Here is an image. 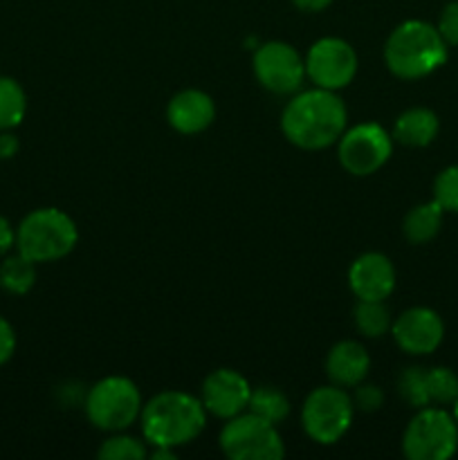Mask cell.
Listing matches in <instances>:
<instances>
[{
	"label": "cell",
	"instance_id": "28",
	"mask_svg": "<svg viewBox=\"0 0 458 460\" xmlns=\"http://www.w3.org/2000/svg\"><path fill=\"white\" fill-rule=\"evenodd\" d=\"M436 30L440 31V36H443V40L449 48H452V45H458V0L445 4L443 12H440Z\"/></svg>",
	"mask_w": 458,
	"mask_h": 460
},
{
	"label": "cell",
	"instance_id": "12",
	"mask_svg": "<svg viewBox=\"0 0 458 460\" xmlns=\"http://www.w3.org/2000/svg\"><path fill=\"white\" fill-rule=\"evenodd\" d=\"M395 344L409 355H429L443 344L445 323L436 310L416 305L409 308L391 323Z\"/></svg>",
	"mask_w": 458,
	"mask_h": 460
},
{
	"label": "cell",
	"instance_id": "21",
	"mask_svg": "<svg viewBox=\"0 0 458 460\" xmlns=\"http://www.w3.org/2000/svg\"><path fill=\"white\" fill-rule=\"evenodd\" d=\"M247 411L272 422V425H278L290 413V400L277 386H259V389H251Z\"/></svg>",
	"mask_w": 458,
	"mask_h": 460
},
{
	"label": "cell",
	"instance_id": "7",
	"mask_svg": "<svg viewBox=\"0 0 458 460\" xmlns=\"http://www.w3.org/2000/svg\"><path fill=\"white\" fill-rule=\"evenodd\" d=\"M402 452L409 460H447L458 452V425L440 407H422L407 425Z\"/></svg>",
	"mask_w": 458,
	"mask_h": 460
},
{
	"label": "cell",
	"instance_id": "4",
	"mask_svg": "<svg viewBox=\"0 0 458 460\" xmlns=\"http://www.w3.org/2000/svg\"><path fill=\"white\" fill-rule=\"evenodd\" d=\"M79 241V229L66 211L40 207L30 211L16 227V250L34 263H52L70 254Z\"/></svg>",
	"mask_w": 458,
	"mask_h": 460
},
{
	"label": "cell",
	"instance_id": "14",
	"mask_svg": "<svg viewBox=\"0 0 458 460\" xmlns=\"http://www.w3.org/2000/svg\"><path fill=\"white\" fill-rule=\"evenodd\" d=\"M348 288L357 299L384 301L395 290V268L389 256L366 252L348 268Z\"/></svg>",
	"mask_w": 458,
	"mask_h": 460
},
{
	"label": "cell",
	"instance_id": "19",
	"mask_svg": "<svg viewBox=\"0 0 458 460\" xmlns=\"http://www.w3.org/2000/svg\"><path fill=\"white\" fill-rule=\"evenodd\" d=\"M355 328L362 332L364 337L371 340H380L391 331V310L382 299H357V305L353 310Z\"/></svg>",
	"mask_w": 458,
	"mask_h": 460
},
{
	"label": "cell",
	"instance_id": "26",
	"mask_svg": "<svg viewBox=\"0 0 458 460\" xmlns=\"http://www.w3.org/2000/svg\"><path fill=\"white\" fill-rule=\"evenodd\" d=\"M434 200L445 211L458 214V164L440 171L434 180Z\"/></svg>",
	"mask_w": 458,
	"mask_h": 460
},
{
	"label": "cell",
	"instance_id": "10",
	"mask_svg": "<svg viewBox=\"0 0 458 460\" xmlns=\"http://www.w3.org/2000/svg\"><path fill=\"white\" fill-rule=\"evenodd\" d=\"M359 58L353 45L337 36H323L305 54V76L317 88L339 93L357 75Z\"/></svg>",
	"mask_w": 458,
	"mask_h": 460
},
{
	"label": "cell",
	"instance_id": "1",
	"mask_svg": "<svg viewBox=\"0 0 458 460\" xmlns=\"http://www.w3.org/2000/svg\"><path fill=\"white\" fill-rule=\"evenodd\" d=\"M346 106L332 90L314 85L295 93L281 115V130L290 144L304 151H321L332 146L346 130Z\"/></svg>",
	"mask_w": 458,
	"mask_h": 460
},
{
	"label": "cell",
	"instance_id": "29",
	"mask_svg": "<svg viewBox=\"0 0 458 460\" xmlns=\"http://www.w3.org/2000/svg\"><path fill=\"white\" fill-rule=\"evenodd\" d=\"M16 353V331L4 317H0V367L7 364Z\"/></svg>",
	"mask_w": 458,
	"mask_h": 460
},
{
	"label": "cell",
	"instance_id": "8",
	"mask_svg": "<svg viewBox=\"0 0 458 460\" xmlns=\"http://www.w3.org/2000/svg\"><path fill=\"white\" fill-rule=\"evenodd\" d=\"M218 443L225 456L232 460H278L286 456V445L277 425L250 411L229 418Z\"/></svg>",
	"mask_w": 458,
	"mask_h": 460
},
{
	"label": "cell",
	"instance_id": "31",
	"mask_svg": "<svg viewBox=\"0 0 458 460\" xmlns=\"http://www.w3.org/2000/svg\"><path fill=\"white\" fill-rule=\"evenodd\" d=\"M18 148L21 144H18L16 135H12L9 130H0V160H12Z\"/></svg>",
	"mask_w": 458,
	"mask_h": 460
},
{
	"label": "cell",
	"instance_id": "3",
	"mask_svg": "<svg viewBox=\"0 0 458 460\" xmlns=\"http://www.w3.org/2000/svg\"><path fill=\"white\" fill-rule=\"evenodd\" d=\"M449 45L436 25L425 21H404L384 43V63L398 79H422L445 66Z\"/></svg>",
	"mask_w": 458,
	"mask_h": 460
},
{
	"label": "cell",
	"instance_id": "32",
	"mask_svg": "<svg viewBox=\"0 0 458 460\" xmlns=\"http://www.w3.org/2000/svg\"><path fill=\"white\" fill-rule=\"evenodd\" d=\"M301 12H323L326 7H330L332 0H292Z\"/></svg>",
	"mask_w": 458,
	"mask_h": 460
},
{
	"label": "cell",
	"instance_id": "5",
	"mask_svg": "<svg viewBox=\"0 0 458 460\" xmlns=\"http://www.w3.org/2000/svg\"><path fill=\"white\" fill-rule=\"evenodd\" d=\"M142 394L128 377L110 376L99 380L85 395V416L97 429L126 431L142 416Z\"/></svg>",
	"mask_w": 458,
	"mask_h": 460
},
{
	"label": "cell",
	"instance_id": "15",
	"mask_svg": "<svg viewBox=\"0 0 458 460\" xmlns=\"http://www.w3.org/2000/svg\"><path fill=\"white\" fill-rule=\"evenodd\" d=\"M166 119H169L171 128L182 135L205 133L216 119V103L202 90H180L166 106Z\"/></svg>",
	"mask_w": 458,
	"mask_h": 460
},
{
	"label": "cell",
	"instance_id": "18",
	"mask_svg": "<svg viewBox=\"0 0 458 460\" xmlns=\"http://www.w3.org/2000/svg\"><path fill=\"white\" fill-rule=\"evenodd\" d=\"M445 209L436 200L420 202L413 207L402 220V234L409 243L413 245H425V243L434 241L438 236L440 227H443Z\"/></svg>",
	"mask_w": 458,
	"mask_h": 460
},
{
	"label": "cell",
	"instance_id": "20",
	"mask_svg": "<svg viewBox=\"0 0 458 460\" xmlns=\"http://www.w3.org/2000/svg\"><path fill=\"white\" fill-rule=\"evenodd\" d=\"M36 283V263L21 252L0 263V288L9 295H27Z\"/></svg>",
	"mask_w": 458,
	"mask_h": 460
},
{
	"label": "cell",
	"instance_id": "30",
	"mask_svg": "<svg viewBox=\"0 0 458 460\" xmlns=\"http://www.w3.org/2000/svg\"><path fill=\"white\" fill-rule=\"evenodd\" d=\"M13 245H16V229L4 216H0V256L7 254Z\"/></svg>",
	"mask_w": 458,
	"mask_h": 460
},
{
	"label": "cell",
	"instance_id": "17",
	"mask_svg": "<svg viewBox=\"0 0 458 460\" xmlns=\"http://www.w3.org/2000/svg\"><path fill=\"white\" fill-rule=\"evenodd\" d=\"M440 119L431 108L416 106L404 111L395 119L393 139L409 148H425L438 137Z\"/></svg>",
	"mask_w": 458,
	"mask_h": 460
},
{
	"label": "cell",
	"instance_id": "6",
	"mask_svg": "<svg viewBox=\"0 0 458 460\" xmlns=\"http://www.w3.org/2000/svg\"><path fill=\"white\" fill-rule=\"evenodd\" d=\"M353 398L344 386H319L310 391L301 409V425L310 440L319 445H335L353 425Z\"/></svg>",
	"mask_w": 458,
	"mask_h": 460
},
{
	"label": "cell",
	"instance_id": "25",
	"mask_svg": "<svg viewBox=\"0 0 458 460\" xmlns=\"http://www.w3.org/2000/svg\"><path fill=\"white\" fill-rule=\"evenodd\" d=\"M398 394L413 409L431 407L429 395H427V368L409 367L398 377Z\"/></svg>",
	"mask_w": 458,
	"mask_h": 460
},
{
	"label": "cell",
	"instance_id": "11",
	"mask_svg": "<svg viewBox=\"0 0 458 460\" xmlns=\"http://www.w3.org/2000/svg\"><path fill=\"white\" fill-rule=\"evenodd\" d=\"M251 66L256 81L274 94L299 93L305 79V58L283 40H268L259 45Z\"/></svg>",
	"mask_w": 458,
	"mask_h": 460
},
{
	"label": "cell",
	"instance_id": "2",
	"mask_svg": "<svg viewBox=\"0 0 458 460\" xmlns=\"http://www.w3.org/2000/svg\"><path fill=\"white\" fill-rule=\"evenodd\" d=\"M205 422L202 402L184 391H162L144 404L139 416L144 440L151 447H182L200 436Z\"/></svg>",
	"mask_w": 458,
	"mask_h": 460
},
{
	"label": "cell",
	"instance_id": "13",
	"mask_svg": "<svg viewBox=\"0 0 458 460\" xmlns=\"http://www.w3.org/2000/svg\"><path fill=\"white\" fill-rule=\"evenodd\" d=\"M250 395L251 385L245 376H241L233 368H218V371L209 373L202 382L200 402L207 413L229 420V418L247 411Z\"/></svg>",
	"mask_w": 458,
	"mask_h": 460
},
{
	"label": "cell",
	"instance_id": "16",
	"mask_svg": "<svg viewBox=\"0 0 458 460\" xmlns=\"http://www.w3.org/2000/svg\"><path fill=\"white\" fill-rule=\"evenodd\" d=\"M371 371V358L368 350L359 341L344 340L337 341L326 355V373L332 385L353 389L359 382L366 380Z\"/></svg>",
	"mask_w": 458,
	"mask_h": 460
},
{
	"label": "cell",
	"instance_id": "9",
	"mask_svg": "<svg viewBox=\"0 0 458 460\" xmlns=\"http://www.w3.org/2000/svg\"><path fill=\"white\" fill-rule=\"evenodd\" d=\"M393 155V135L375 121H364L344 130L337 139L339 164L355 178L377 173Z\"/></svg>",
	"mask_w": 458,
	"mask_h": 460
},
{
	"label": "cell",
	"instance_id": "23",
	"mask_svg": "<svg viewBox=\"0 0 458 460\" xmlns=\"http://www.w3.org/2000/svg\"><path fill=\"white\" fill-rule=\"evenodd\" d=\"M427 395L429 404H454L458 400V376L447 367L427 368Z\"/></svg>",
	"mask_w": 458,
	"mask_h": 460
},
{
	"label": "cell",
	"instance_id": "33",
	"mask_svg": "<svg viewBox=\"0 0 458 460\" xmlns=\"http://www.w3.org/2000/svg\"><path fill=\"white\" fill-rule=\"evenodd\" d=\"M452 407H454L452 416H454V420H456V425H458V400H456V402H454V404H452Z\"/></svg>",
	"mask_w": 458,
	"mask_h": 460
},
{
	"label": "cell",
	"instance_id": "24",
	"mask_svg": "<svg viewBox=\"0 0 458 460\" xmlns=\"http://www.w3.org/2000/svg\"><path fill=\"white\" fill-rule=\"evenodd\" d=\"M146 440H139L135 436L124 434V431H115L103 445L99 447L97 456L103 460H142L148 456Z\"/></svg>",
	"mask_w": 458,
	"mask_h": 460
},
{
	"label": "cell",
	"instance_id": "27",
	"mask_svg": "<svg viewBox=\"0 0 458 460\" xmlns=\"http://www.w3.org/2000/svg\"><path fill=\"white\" fill-rule=\"evenodd\" d=\"M353 389L355 391L350 398H353V407L357 409V411L373 413L384 404V391L377 385H362V382H359Z\"/></svg>",
	"mask_w": 458,
	"mask_h": 460
},
{
	"label": "cell",
	"instance_id": "22",
	"mask_svg": "<svg viewBox=\"0 0 458 460\" xmlns=\"http://www.w3.org/2000/svg\"><path fill=\"white\" fill-rule=\"evenodd\" d=\"M27 115V94L12 76H0V130L21 126Z\"/></svg>",
	"mask_w": 458,
	"mask_h": 460
}]
</instances>
